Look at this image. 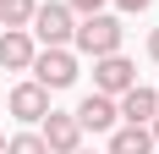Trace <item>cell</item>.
I'll use <instances>...</instances> for the list:
<instances>
[{
  "label": "cell",
  "instance_id": "6da1fadb",
  "mask_svg": "<svg viewBox=\"0 0 159 154\" xmlns=\"http://www.w3.org/2000/svg\"><path fill=\"white\" fill-rule=\"evenodd\" d=\"M71 39H77L82 55H115L121 39H126V28H121V17H110V11H88L77 28H71Z\"/></svg>",
  "mask_w": 159,
  "mask_h": 154
},
{
  "label": "cell",
  "instance_id": "7a4b0ae2",
  "mask_svg": "<svg viewBox=\"0 0 159 154\" xmlns=\"http://www.w3.org/2000/svg\"><path fill=\"white\" fill-rule=\"evenodd\" d=\"M28 72H33V83H44L49 94H55V88H71V83H77V55H71L66 44H44L39 55H33Z\"/></svg>",
  "mask_w": 159,
  "mask_h": 154
},
{
  "label": "cell",
  "instance_id": "3957f363",
  "mask_svg": "<svg viewBox=\"0 0 159 154\" xmlns=\"http://www.w3.org/2000/svg\"><path fill=\"white\" fill-rule=\"evenodd\" d=\"M71 6L66 0H44V6H33V22H28V33L39 39V44H66L71 39Z\"/></svg>",
  "mask_w": 159,
  "mask_h": 154
},
{
  "label": "cell",
  "instance_id": "277c9868",
  "mask_svg": "<svg viewBox=\"0 0 159 154\" xmlns=\"http://www.w3.org/2000/svg\"><path fill=\"white\" fill-rule=\"evenodd\" d=\"M132 83H137V66L126 61V55H121V50H115V55H93V88L99 94H126Z\"/></svg>",
  "mask_w": 159,
  "mask_h": 154
},
{
  "label": "cell",
  "instance_id": "5b68a950",
  "mask_svg": "<svg viewBox=\"0 0 159 154\" xmlns=\"http://www.w3.org/2000/svg\"><path fill=\"white\" fill-rule=\"evenodd\" d=\"M44 149L49 154H77L82 149V127H77V116H66V110H44Z\"/></svg>",
  "mask_w": 159,
  "mask_h": 154
},
{
  "label": "cell",
  "instance_id": "8992f818",
  "mask_svg": "<svg viewBox=\"0 0 159 154\" xmlns=\"http://www.w3.org/2000/svg\"><path fill=\"white\" fill-rule=\"evenodd\" d=\"M6 110H11L16 121H44V110H49V88L44 83H16L11 94H6Z\"/></svg>",
  "mask_w": 159,
  "mask_h": 154
},
{
  "label": "cell",
  "instance_id": "52a82bcc",
  "mask_svg": "<svg viewBox=\"0 0 159 154\" xmlns=\"http://www.w3.org/2000/svg\"><path fill=\"white\" fill-rule=\"evenodd\" d=\"M71 116H77V127H82V132H110V127L121 121V116H115V99H110V94H99V88L88 94V99H82Z\"/></svg>",
  "mask_w": 159,
  "mask_h": 154
},
{
  "label": "cell",
  "instance_id": "ba28073f",
  "mask_svg": "<svg viewBox=\"0 0 159 154\" xmlns=\"http://www.w3.org/2000/svg\"><path fill=\"white\" fill-rule=\"evenodd\" d=\"M33 55H39V50H33V33L28 28H6L0 33V66H6V72H28Z\"/></svg>",
  "mask_w": 159,
  "mask_h": 154
},
{
  "label": "cell",
  "instance_id": "9c48e42d",
  "mask_svg": "<svg viewBox=\"0 0 159 154\" xmlns=\"http://www.w3.org/2000/svg\"><path fill=\"white\" fill-rule=\"evenodd\" d=\"M154 110H159V94H154V88H143V83H132V88L121 94L115 116H126L132 127H148V121H154Z\"/></svg>",
  "mask_w": 159,
  "mask_h": 154
},
{
  "label": "cell",
  "instance_id": "30bf717a",
  "mask_svg": "<svg viewBox=\"0 0 159 154\" xmlns=\"http://www.w3.org/2000/svg\"><path fill=\"white\" fill-rule=\"evenodd\" d=\"M104 154H154V138H148V127H110V149Z\"/></svg>",
  "mask_w": 159,
  "mask_h": 154
},
{
  "label": "cell",
  "instance_id": "8fae6325",
  "mask_svg": "<svg viewBox=\"0 0 159 154\" xmlns=\"http://www.w3.org/2000/svg\"><path fill=\"white\" fill-rule=\"evenodd\" d=\"M33 6H39V0H0V22H6V28H28Z\"/></svg>",
  "mask_w": 159,
  "mask_h": 154
},
{
  "label": "cell",
  "instance_id": "7c38bea8",
  "mask_svg": "<svg viewBox=\"0 0 159 154\" xmlns=\"http://www.w3.org/2000/svg\"><path fill=\"white\" fill-rule=\"evenodd\" d=\"M6 154H49V149H44V138H39V132H16V138L6 143Z\"/></svg>",
  "mask_w": 159,
  "mask_h": 154
},
{
  "label": "cell",
  "instance_id": "4fadbf2b",
  "mask_svg": "<svg viewBox=\"0 0 159 154\" xmlns=\"http://www.w3.org/2000/svg\"><path fill=\"white\" fill-rule=\"evenodd\" d=\"M66 6H71V11H82V17H88V11H104V0H66Z\"/></svg>",
  "mask_w": 159,
  "mask_h": 154
},
{
  "label": "cell",
  "instance_id": "5bb4252c",
  "mask_svg": "<svg viewBox=\"0 0 159 154\" xmlns=\"http://www.w3.org/2000/svg\"><path fill=\"white\" fill-rule=\"evenodd\" d=\"M115 6H121V11H148L154 0H115Z\"/></svg>",
  "mask_w": 159,
  "mask_h": 154
},
{
  "label": "cell",
  "instance_id": "9a60e30c",
  "mask_svg": "<svg viewBox=\"0 0 159 154\" xmlns=\"http://www.w3.org/2000/svg\"><path fill=\"white\" fill-rule=\"evenodd\" d=\"M148 55H154V61H159V28L148 33Z\"/></svg>",
  "mask_w": 159,
  "mask_h": 154
},
{
  "label": "cell",
  "instance_id": "2e32d148",
  "mask_svg": "<svg viewBox=\"0 0 159 154\" xmlns=\"http://www.w3.org/2000/svg\"><path fill=\"white\" fill-rule=\"evenodd\" d=\"M148 138H154V143H159V110H154V127H148Z\"/></svg>",
  "mask_w": 159,
  "mask_h": 154
},
{
  "label": "cell",
  "instance_id": "e0dca14e",
  "mask_svg": "<svg viewBox=\"0 0 159 154\" xmlns=\"http://www.w3.org/2000/svg\"><path fill=\"white\" fill-rule=\"evenodd\" d=\"M0 154H6V132H0Z\"/></svg>",
  "mask_w": 159,
  "mask_h": 154
},
{
  "label": "cell",
  "instance_id": "ac0fdd59",
  "mask_svg": "<svg viewBox=\"0 0 159 154\" xmlns=\"http://www.w3.org/2000/svg\"><path fill=\"white\" fill-rule=\"evenodd\" d=\"M77 154H88V149H77Z\"/></svg>",
  "mask_w": 159,
  "mask_h": 154
}]
</instances>
